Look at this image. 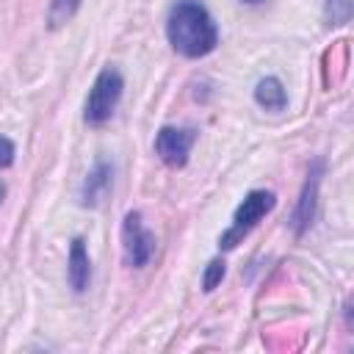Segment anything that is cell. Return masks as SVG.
Returning a JSON list of instances; mask_svg holds the SVG:
<instances>
[{
	"label": "cell",
	"mask_w": 354,
	"mask_h": 354,
	"mask_svg": "<svg viewBox=\"0 0 354 354\" xmlns=\"http://www.w3.org/2000/svg\"><path fill=\"white\" fill-rule=\"evenodd\" d=\"M321 174H324V163L315 160L307 180H304V188H301V196H299V205H296V213H293V230L296 235H304L315 218V205H318V185H321Z\"/></svg>",
	"instance_id": "6"
},
{
	"label": "cell",
	"mask_w": 354,
	"mask_h": 354,
	"mask_svg": "<svg viewBox=\"0 0 354 354\" xmlns=\"http://www.w3.org/2000/svg\"><path fill=\"white\" fill-rule=\"evenodd\" d=\"M274 202H277V199H274L271 191H249L246 199L238 205L230 230L218 238V246H221V249H232L235 243H241V241L257 227V221H260L266 213H271Z\"/></svg>",
	"instance_id": "2"
},
{
	"label": "cell",
	"mask_w": 354,
	"mask_h": 354,
	"mask_svg": "<svg viewBox=\"0 0 354 354\" xmlns=\"http://www.w3.org/2000/svg\"><path fill=\"white\" fill-rule=\"evenodd\" d=\"M221 279H224V260H210L205 268V277H202V290L210 293Z\"/></svg>",
	"instance_id": "12"
},
{
	"label": "cell",
	"mask_w": 354,
	"mask_h": 354,
	"mask_svg": "<svg viewBox=\"0 0 354 354\" xmlns=\"http://www.w3.org/2000/svg\"><path fill=\"white\" fill-rule=\"evenodd\" d=\"M11 163H14V144L0 136V169H6Z\"/></svg>",
	"instance_id": "13"
},
{
	"label": "cell",
	"mask_w": 354,
	"mask_h": 354,
	"mask_svg": "<svg viewBox=\"0 0 354 354\" xmlns=\"http://www.w3.org/2000/svg\"><path fill=\"white\" fill-rule=\"evenodd\" d=\"M122 243H124V260L133 268H144L155 252V235L144 227L141 213H127L122 224Z\"/></svg>",
	"instance_id": "4"
},
{
	"label": "cell",
	"mask_w": 354,
	"mask_h": 354,
	"mask_svg": "<svg viewBox=\"0 0 354 354\" xmlns=\"http://www.w3.org/2000/svg\"><path fill=\"white\" fill-rule=\"evenodd\" d=\"M171 47L185 58H202L218 44V28L199 0H177L166 19Z\"/></svg>",
	"instance_id": "1"
},
{
	"label": "cell",
	"mask_w": 354,
	"mask_h": 354,
	"mask_svg": "<svg viewBox=\"0 0 354 354\" xmlns=\"http://www.w3.org/2000/svg\"><path fill=\"white\" fill-rule=\"evenodd\" d=\"M122 88H124L122 75H119L113 66H105V69L97 75V80H94V86H91V91H88L86 113H83L86 122H88V124H102V122H108L111 113L116 111L119 100H122Z\"/></svg>",
	"instance_id": "3"
},
{
	"label": "cell",
	"mask_w": 354,
	"mask_h": 354,
	"mask_svg": "<svg viewBox=\"0 0 354 354\" xmlns=\"http://www.w3.org/2000/svg\"><path fill=\"white\" fill-rule=\"evenodd\" d=\"M254 100L266 111H282L288 105V94H285V88H282V83L277 77H263L257 83V88H254Z\"/></svg>",
	"instance_id": "9"
},
{
	"label": "cell",
	"mask_w": 354,
	"mask_h": 354,
	"mask_svg": "<svg viewBox=\"0 0 354 354\" xmlns=\"http://www.w3.org/2000/svg\"><path fill=\"white\" fill-rule=\"evenodd\" d=\"M243 3H263V0H243Z\"/></svg>",
	"instance_id": "15"
},
{
	"label": "cell",
	"mask_w": 354,
	"mask_h": 354,
	"mask_svg": "<svg viewBox=\"0 0 354 354\" xmlns=\"http://www.w3.org/2000/svg\"><path fill=\"white\" fill-rule=\"evenodd\" d=\"M3 196H6V185L0 183V202H3Z\"/></svg>",
	"instance_id": "14"
},
{
	"label": "cell",
	"mask_w": 354,
	"mask_h": 354,
	"mask_svg": "<svg viewBox=\"0 0 354 354\" xmlns=\"http://www.w3.org/2000/svg\"><path fill=\"white\" fill-rule=\"evenodd\" d=\"M348 17H351V0H326L329 25H346Z\"/></svg>",
	"instance_id": "11"
},
{
	"label": "cell",
	"mask_w": 354,
	"mask_h": 354,
	"mask_svg": "<svg viewBox=\"0 0 354 354\" xmlns=\"http://www.w3.org/2000/svg\"><path fill=\"white\" fill-rule=\"evenodd\" d=\"M66 277H69V285H72L75 293H83L88 288L91 263H88V252H86L83 238H75L72 246H69V268H66Z\"/></svg>",
	"instance_id": "8"
},
{
	"label": "cell",
	"mask_w": 354,
	"mask_h": 354,
	"mask_svg": "<svg viewBox=\"0 0 354 354\" xmlns=\"http://www.w3.org/2000/svg\"><path fill=\"white\" fill-rule=\"evenodd\" d=\"M80 0H53L50 6V28H61L64 22H69L77 11Z\"/></svg>",
	"instance_id": "10"
},
{
	"label": "cell",
	"mask_w": 354,
	"mask_h": 354,
	"mask_svg": "<svg viewBox=\"0 0 354 354\" xmlns=\"http://www.w3.org/2000/svg\"><path fill=\"white\" fill-rule=\"evenodd\" d=\"M111 183H113V166L108 160H97V166L88 171V177L83 180V188H80V205L86 207H97L102 205V199L108 196L111 191Z\"/></svg>",
	"instance_id": "7"
},
{
	"label": "cell",
	"mask_w": 354,
	"mask_h": 354,
	"mask_svg": "<svg viewBox=\"0 0 354 354\" xmlns=\"http://www.w3.org/2000/svg\"><path fill=\"white\" fill-rule=\"evenodd\" d=\"M194 138H196V133L191 127H163L155 138V152L166 166L180 169L188 163V152L194 147Z\"/></svg>",
	"instance_id": "5"
}]
</instances>
